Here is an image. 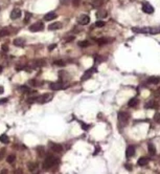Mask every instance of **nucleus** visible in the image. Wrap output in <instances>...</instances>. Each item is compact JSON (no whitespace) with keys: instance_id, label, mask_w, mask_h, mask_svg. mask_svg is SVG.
<instances>
[{"instance_id":"1","label":"nucleus","mask_w":160,"mask_h":174,"mask_svg":"<svg viewBox=\"0 0 160 174\" xmlns=\"http://www.w3.org/2000/svg\"><path fill=\"white\" fill-rule=\"evenodd\" d=\"M59 163V160L57 159L56 156H52V155H47L46 156V159L44 160V163H43V168L44 169H49L53 167L54 165H57Z\"/></svg>"},{"instance_id":"2","label":"nucleus","mask_w":160,"mask_h":174,"mask_svg":"<svg viewBox=\"0 0 160 174\" xmlns=\"http://www.w3.org/2000/svg\"><path fill=\"white\" fill-rule=\"evenodd\" d=\"M43 29H44V24H43V22H40V21L29 26V30L33 31V33H36V31H41V30H43Z\"/></svg>"},{"instance_id":"3","label":"nucleus","mask_w":160,"mask_h":174,"mask_svg":"<svg viewBox=\"0 0 160 174\" xmlns=\"http://www.w3.org/2000/svg\"><path fill=\"white\" fill-rule=\"evenodd\" d=\"M129 118H130V114L129 113H127V112H119L118 113V121L122 122V123L126 124L129 121Z\"/></svg>"},{"instance_id":"4","label":"nucleus","mask_w":160,"mask_h":174,"mask_svg":"<svg viewBox=\"0 0 160 174\" xmlns=\"http://www.w3.org/2000/svg\"><path fill=\"white\" fill-rule=\"evenodd\" d=\"M49 146H50V148H51V150H53V151L57 152V153H61L62 151H63V146L60 145V144L49 143Z\"/></svg>"},{"instance_id":"5","label":"nucleus","mask_w":160,"mask_h":174,"mask_svg":"<svg viewBox=\"0 0 160 174\" xmlns=\"http://www.w3.org/2000/svg\"><path fill=\"white\" fill-rule=\"evenodd\" d=\"M142 11L144 12L146 14H152V13H154V7L152 6L150 3H143L142 4Z\"/></svg>"},{"instance_id":"6","label":"nucleus","mask_w":160,"mask_h":174,"mask_svg":"<svg viewBox=\"0 0 160 174\" xmlns=\"http://www.w3.org/2000/svg\"><path fill=\"white\" fill-rule=\"evenodd\" d=\"M21 10L20 9H14L12 11L11 13V19H13V20H16V19H19L21 16Z\"/></svg>"},{"instance_id":"7","label":"nucleus","mask_w":160,"mask_h":174,"mask_svg":"<svg viewBox=\"0 0 160 174\" xmlns=\"http://www.w3.org/2000/svg\"><path fill=\"white\" fill-rule=\"evenodd\" d=\"M96 72V69L95 68H90V69H88V70H86L85 73H84V76L82 77V81H86L87 79H89L93 73H94Z\"/></svg>"},{"instance_id":"8","label":"nucleus","mask_w":160,"mask_h":174,"mask_svg":"<svg viewBox=\"0 0 160 174\" xmlns=\"http://www.w3.org/2000/svg\"><path fill=\"white\" fill-rule=\"evenodd\" d=\"M49 101H51V94H49V93H45V94H43L42 97L39 98V102L42 103V104L47 103Z\"/></svg>"},{"instance_id":"9","label":"nucleus","mask_w":160,"mask_h":174,"mask_svg":"<svg viewBox=\"0 0 160 174\" xmlns=\"http://www.w3.org/2000/svg\"><path fill=\"white\" fill-rule=\"evenodd\" d=\"M50 88H51L52 90H61L62 88H63V82H54V83H51L50 84Z\"/></svg>"},{"instance_id":"10","label":"nucleus","mask_w":160,"mask_h":174,"mask_svg":"<svg viewBox=\"0 0 160 174\" xmlns=\"http://www.w3.org/2000/svg\"><path fill=\"white\" fill-rule=\"evenodd\" d=\"M134 154H135V147L134 146H128L126 150V156L129 159V157L134 156Z\"/></svg>"},{"instance_id":"11","label":"nucleus","mask_w":160,"mask_h":174,"mask_svg":"<svg viewBox=\"0 0 160 174\" xmlns=\"http://www.w3.org/2000/svg\"><path fill=\"white\" fill-rule=\"evenodd\" d=\"M79 22H80L81 25H87L88 23L90 22V17H89V16H87V15H83V16H82V17L80 18Z\"/></svg>"},{"instance_id":"12","label":"nucleus","mask_w":160,"mask_h":174,"mask_svg":"<svg viewBox=\"0 0 160 174\" xmlns=\"http://www.w3.org/2000/svg\"><path fill=\"white\" fill-rule=\"evenodd\" d=\"M57 17H58V16H57L56 13H53V12H50V13L46 14V15L44 16V20H45V21H51V20H53V19H56Z\"/></svg>"},{"instance_id":"13","label":"nucleus","mask_w":160,"mask_h":174,"mask_svg":"<svg viewBox=\"0 0 160 174\" xmlns=\"http://www.w3.org/2000/svg\"><path fill=\"white\" fill-rule=\"evenodd\" d=\"M62 27V23L61 22H53L51 23L49 26H48V29L49 30H57Z\"/></svg>"},{"instance_id":"14","label":"nucleus","mask_w":160,"mask_h":174,"mask_svg":"<svg viewBox=\"0 0 160 174\" xmlns=\"http://www.w3.org/2000/svg\"><path fill=\"white\" fill-rule=\"evenodd\" d=\"M160 82V78L158 77H150L148 79V84H158Z\"/></svg>"},{"instance_id":"15","label":"nucleus","mask_w":160,"mask_h":174,"mask_svg":"<svg viewBox=\"0 0 160 174\" xmlns=\"http://www.w3.org/2000/svg\"><path fill=\"white\" fill-rule=\"evenodd\" d=\"M13 43H14V45H16V46H23L25 44V40L22 38H17V39H15Z\"/></svg>"},{"instance_id":"16","label":"nucleus","mask_w":160,"mask_h":174,"mask_svg":"<svg viewBox=\"0 0 160 174\" xmlns=\"http://www.w3.org/2000/svg\"><path fill=\"white\" fill-rule=\"evenodd\" d=\"M146 108H148V109H156V108H157V103H156L155 101L148 102L146 104Z\"/></svg>"},{"instance_id":"17","label":"nucleus","mask_w":160,"mask_h":174,"mask_svg":"<svg viewBox=\"0 0 160 174\" xmlns=\"http://www.w3.org/2000/svg\"><path fill=\"white\" fill-rule=\"evenodd\" d=\"M137 104H138V100L136 98H132L131 100L128 102V106H129V107H135Z\"/></svg>"},{"instance_id":"18","label":"nucleus","mask_w":160,"mask_h":174,"mask_svg":"<svg viewBox=\"0 0 160 174\" xmlns=\"http://www.w3.org/2000/svg\"><path fill=\"white\" fill-rule=\"evenodd\" d=\"M148 150H149V153L151 154V155H155L156 154V148L153 144L150 143L149 145H148Z\"/></svg>"},{"instance_id":"19","label":"nucleus","mask_w":160,"mask_h":174,"mask_svg":"<svg viewBox=\"0 0 160 174\" xmlns=\"http://www.w3.org/2000/svg\"><path fill=\"white\" fill-rule=\"evenodd\" d=\"M148 163H149V160L146 159V157H140L138 160V165L140 167H143V166H146Z\"/></svg>"},{"instance_id":"20","label":"nucleus","mask_w":160,"mask_h":174,"mask_svg":"<svg viewBox=\"0 0 160 174\" xmlns=\"http://www.w3.org/2000/svg\"><path fill=\"white\" fill-rule=\"evenodd\" d=\"M0 142L3 144H9V142H10L9 136H7L6 134H1V135H0Z\"/></svg>"},{"instance_id":"21","label":"nucleus","mask_w":160,"mask_h":174,"mask_svg":"<svg viewBox=\"0 0 160 174\" xmlns=\"http://www.w3.org/2000/svg\"><path fill=\"white\" fill-rule=\"evenodd\" d=\"M27 167H28V170L30 172H35V171H37V169H38V164L33 163V164H29Z\"/></svg>"},{"instance_id":"22","label":"nucleus","mask_w":160,"mask_h":174,"mask_svg":"<svg viewBox=\"0 0 160 174\" xmlns=\"http://www.w3.org/2000/svg\"><path fill=\"white\" fill-rule=\"evenodd\" d=\"M96 42L98 43L99 45H103V44H106V43H108L109 40H108L107 38H99V39H97V40H96Z\"/></svg>"},{"instance_id":"23","label":"nucleus","mask_w":160,"mask_h":174,"mask_svg":"<svg viewBox=\"0 0 160 174\" xmlns=\"http://www.w3.org/2000/svg\"><path fill=\"white\" fill-rule=\"evenodd\" d=\"M107 17V12L106 11H99L97 13V18H106Z\"/></svg>"},{"instance_id":"24","label":"nucleus","mask_w":160,"mask_h":174,"mask_svg":"<svg viewBox=\"0 0 160 174\" xmlns=\"http://www.w3.org/2000/svg\"><path fill=\"white\" fill-rule=\"evenodd\" d=\"M35 63H36V64H35V65H36L37 67H41V66H44V65L46 64L45 60H37V61L35 62Z\"/></svg>"},{"instance_id":"25","label":"nucleus","mask_w":160,"mask_h":174,"mask_svg":"<svg viewBox=\"0 0 160 174\" xmlns=\"http://www.w3.org/2000/svg\"><path fill=\"white\" fill-rule=\"evenodd\" d=\"M89 44H90V43H89L88 41H81V42H79V44H77V45H79L80 47H83V48H84V47L89 46Z\"/></svg>"},{"instance_id":"26","label":"nucleus","mask_w":160,"mask_h":174,"mask_svg":"<svg viewBox=\"0 0 160 174\" xmlns=\"http://www.w3.org/2000/svg\"><path fill=\"white\" fill-rule=\"evenodd\" d=\"M92 4H93V7H99L101 4H103V0H95Z\"/></svg>"},{"instance_id":"27","label":"nucleus","mask_w":160,"mask_h":174,"mask_svg":"<svg viewBox=\"0 0 160 174\" xmlns=\"http://www.w3.org/2000/svg\"><path fill=\"white\" fill-rule=\"evenodd\" d=\"M15 159H16V157H15L14 154H11V155H9V156L6 157V161L11 164V163H13V161L15 160Z\"/></svg>"},{"instance_id":"28","label":"nucleus","mask_w":160,"mask_h":174,"mask_svg":"<svg viewBox=\"0 0 160 174\" xmlns=\"http://www.w3.org/2000/svg\"><path fill=\"white\" fill-rule=\"evenodd\" d=\"M53 64L57 65V66H65V62L63 60H57V61L53 62Z\"/></svg>"},{"instance_id":"29","label":"nucleus","mask_w":160,"mask_h":174,"mask_svg":"<svg viewBox=\"0 0 160 174\" xmlns=\"http://www.w3.org/2000/svg\"><path fill=\"white\" fill-rule=\"evenodd\" d=\"M9 34L10 33H9V30H7V29H1V30H0V37H5Z\"/></svg>"},{"instance_id":"30","label":"nucleus","mask_w":160,"mask_h":174,"mask_svg":"<svg viewBox=\"0 0 160 174\" xmlns=\"http://www.w3.org/2000/svg\"><path fill=\"white\" fill-rule=\"evenodd\" d=\"M154 121L157 122V123H160V113H156L154 116Z\"/></svg>"},{"instance_id":"31","label":"nucleus","mask_w":160,"mask_h":174,"mask_svg":"<svg viewBox=\"0 0 160 174\" xmlns=\"http://www.w3.org/2000/svg\"><path fill=\"white\" fill-rule=\"evenodd\" d=\"M30 17H32V14L30 13H26V16H25V19H24V23H27V21L30 19Z\"/></svg>"},{"instance_id":"32","label":"nucleus","mask_w":160,"mask_h":174,"mask_svg":"<svg viewBox=\"0 0 160 174\" xmlns=\"http://www.w3.org/2000/svg\"><path fill=\"white\" fill-rule=\"evenodd\" d=\"M95 25H96L97 27H103V26L105 25V22H104V21H100V20H99V21H97V22L95 23Z\"/></svg>"},{"instance_id":"33","label":"nucleus","mask_w":160,"mask_h":174,"mask_svg":"<svg viewBox=\"0 0 160 174\" xmlns=\"http://www.w3.org/2000/svg\"><path fill=\"white\" fill-rule=\"evenodd\" d=\"M29 84H30V85H33V86H39V85H41V83L36 82V80H32V81L29 82Z\"/></svg>"},{"instance_id":"34","label":"nucleus","mask_w":160,"mask_h":174,"mask_svg":"<svg viewBox=\"0 0 160 174\" xmlns=\"http://www.w3.org/2000/svg\"><path fill=\"white\" fill-rule=\"evenodd\" d=\"M20 89L22 90V91H24V92H29L30 91V90L28 89V87H26V86H21Z\"/></svg>"},{"instance_id":"35","label":"nucleus","mask_w":160,"mask_h":174,"mask_svg":"<svg viewBox=\"0 0 160 174\" xmlns=\"http://www.w3.org/2000/svg\"><path fill=\"white\" fill-rule=\"evenodd\" d=\"M80 2H81V0H73V1H72V3H73V5H74V6H77V5H79V4H80Z\"/></svg>"},{"instance_id":"36","label":"nucleus","mask_w":160,"mask_h":174,"mask_svg":"<svg viewBox=\"0 0 160 174\" xmlns=\"http://www.w3.org/2000/svg\"><path fill=\"white\" fill-rule=\"evenodd\" d=\"M57 47V44H51V45H49V47H48V49L49 50H52V49H54Z\"/></svg>"},{"instance_id":"37","label":"nucleus","mask_w":160,"mask_h":174,"mask_svg":"<svg viewBox=\"0 0 160 174\" xmlns=\"http://www.w3.org/2000/svg\"><path fill=\"white\" fill-rule=\"evenodd\" d=\"M81 125H82V128H83L84 130H87L88 129V125H86L84 123H81Z\"/></svg>"},{"instance_id":"38","label":"nucleus","mask_w":160,"mask_h":174,"mask_svg":"<svg viewBox=\"0 0 160 174\" xmlns=\"http://www.w3.org/2000/svg\"><path fill=\"white\" fill-rule=\"evenodd\" d=\"M2 50L3 51H9V47H7V45H2Z\"/></svg>"},{"instance_id":"39","label":"nucleus","mask_w":160,"mask_h":174,"mask_svg":"<svg viewBox=\"0 0 160 174\" xmlns=\"http://www.w3.org/2000/svg\"><path fill=\"white\" fill-rule=\"evenodd\" d=\"M73 39H74V37H68V38H66V42H69V41H73Z\"/></svg>"},{"instance_id":"40","label":"nucleus","mask_w":160,"mask_h":174,"mask_svg":"<svg viewBox=\"0 0 160 174\" xmlns=\"http://www.w3.org/2000/svg\"><path fill=\"white\" fill-rule=\"evenodd\" d=\"M3 92H4V88L2 86H0V94H2Z\"/></svg>"},{"instance_id":"41","label":"nucleus","mask_w":160,"mask_h":174,"mask_svg":"<svg viewBox=\"0 0 160 174\" xmlns=\"http://www.w3.org/2000/svg\"><path fill=\"white\" fill-rule=\"evenodd\" d=\"M126 168H127L128 170H132V167H131V166L129 165V164H127V165H126Z\"/></svg>"},{"instance_id":"42","label":"nucleus","mask_w":160,"mask_h":174,"mask_svg":"<svg viewBox=\"0 0 160 174\" xmlns=\"http://www.w3.org/2000/svg\"><path fill=\"white\" fill-rule=\"evenodd\" d=\"M5 102H7L6 99H4V100H0V103H5Z\"/></svg>"},{"instance_id":"43","label":"nucleus","mask_w":160,"mask_h":174,"mask_svg":"<svg viewBox=\"0 0 160 174\" xmlns=\"http://www.w3.org/2000/svg\"><path fill=\"white\" fill-rule=\"evenodd\" d=\"M3 152H4V150H2V151H0V159H1V156L3 155Z\"/></svg>"},{"instance_id":"44","label":"nucleus","mask_w":160,"mask_h":174,"mask_svg":"<svg viewBox=\"0 0 160 174\" xmlns=\"http://www.w3.org/2000/svg\"><path fill=\"white\" fill-rule=\"evenodd\" d=\"M2 72V66H0V73Z\"/></svg>"}]
</instances>
